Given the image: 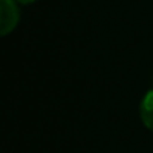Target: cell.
Masks as SVG:
<instances>
[{
  "label": "cell",
  "instance_id": "cell-1",
  "mask_svg": "<svg viewBox=\"0 0 153 153\" xmlns=\"http://www.w3.org/2000/svg\"><path fill=\"white\" fill-rule=\"evenodd\" d=\"M15 0H0V37L10 34L21 18L19 7Z\"/></svg>",
  "mask_w": 153,
  "mask_h": 153
},
{
  "label": "cell",
  "instance_id": "cell-2",
  "mask_svg": "<svg viewBox=\"0 0 153 153\" xmlns=\"http://www.w3.org/2000/svg\"><path fill=\"white\" fill-rule=\"evenodd\" d=\"M140 117L143 125L153 131V89L147 91L140 102Z\"/></svg>",
  "mask_w": 153,
  "mask_h": 153
},
{
  "label": "cell",
  "instance_id": "cell-3",
  "mask_svg": "<svg viewBox=\"0 0 153 153\" xmlns=\"http://www.w3.org/2000/svg\"><path fill=\"white\" fill-rule=\"evenodd\" d=\"M15 1H18V3H21V4H31V3H34V1H37V0H15Z\"/></svg>",
  "mask_w": 153,
  "mask_h": 153
}]
</instances>
